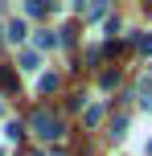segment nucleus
Instances as JSON below:
<instances>
[{
    "label": "nucleus",
    "mask_w": 152,
    "mask_h": 156,
    "mask_svg": "<svg viewBox=\"0 0 152 156\" xmlns=\"http://www.w3.org/2000/svg\"><path fill=\"white\" fill-rule=\"evenodd\" d=\"M0 90H8V94L16 90V74L8 70V66H0Z\"/></svg>",
    "instance_id": "2"
},
{
    "label": "nucleus",
    "mask_w": 152,
    "mask_h": 156,
    "mask_svg": "<svg viewBox=\"0 0 152 156\" xmlns=\"http://www.w3.org/2000/svg\"><path fill=\"white\" fill-rule=\"evenodd\" d=\"M33 156H37V152H33Z\"/></svg>",
    "instance_id": "4"
},
{
    "label": "nucleus",
    "mask_w": 152,
    "mask_h": 156,
    "mask_svg": "<svg viewBox=\"0 0 152 156\" xmlns=\"http://www.w3.org/2000/svg\"><path fill=\"white\" fill-rule=\"evenodd\" d=\"M33 132H37L41 140H58V136H62V123H58V115H49V111H33Z\"/></svg>",
    "instance_id": "1"
},
{
    "label": "nucleus",
    "mask_w": 152,
    "mask_h": 156,
    "mask_svg": "<svg viewBox=\"0 0 152 156\" xmlns=\"http://www.w3.org/2000/svg\"><path fill=\"white\" fill-rule=\"evenodd\" d=\"M21 66H25V70H37L41 62H37V54H25V58H21Z\"/></svg>",
    "instance_id": "3"
}]
</instances>
